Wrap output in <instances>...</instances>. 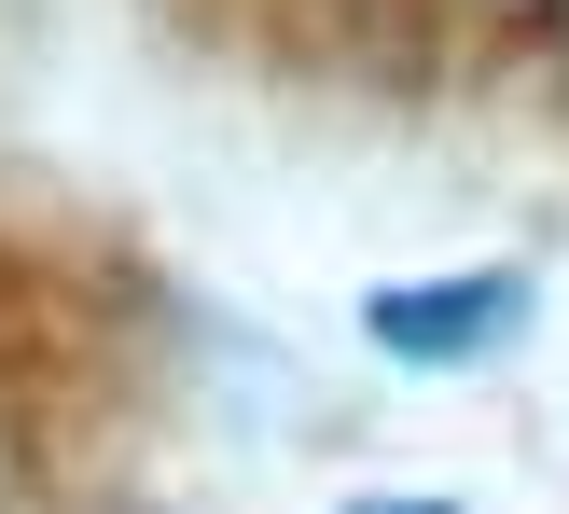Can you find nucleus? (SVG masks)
Wrapping results in <instances>:
<instances>
[{
	"label": "nucleus",
	"instance_id": "obj_1",
	"mask_svg": "<svg viewBox=\"0 0 569 514\" xmlns=\"http://www.w3.org/2000/svg\"><path fill=\"white\" fill-rule=\"evenodd\" d=\"M361 334H376L389 362H487L528 334V278L515 265H459V278H389V293H361Z\"/></svg>",
	"mask_w": 569,
	"mask_h": 514
},
{
	"label": "nucleus",
	"instance_id": "obj_2",
	"mask_svg": "<svg viewBox=\"0 0 569 514\" xmlns=\"http://www.w3.org/2000/svg\"><path fill=\"white\" fill-rule=\"evenodd\" d=\"M348 514H459V501H348Z\"/></svg>",
	"mask_w": 569,
	"mask_h": 514
},
{
	"label": "nucleus",
	"instance_id": "obj_3",
	"mask_svg": "<svg viewBox=\"0 0 569 514\" xmlns=\"http://www.w3.org/2000/svg\"><path fill=\"white\" fill-rule=\"evenodd\" d=\"M556 42H569V0H556Z\"/></svg>",
	"mask_w": 569,
	"mask_h": 514
}]
</instances>
